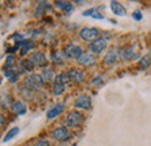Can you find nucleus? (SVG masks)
Instances as JSON below:
<instances>
[{"mask_svg": "<svg viewBox=\"0 0 151 146\" xmlns=\"http://www.w3.org/2000/svg\"><path fill=\"white\" fill-rule=\"evenodd\" d=\"M44 81L40 74H30L24 79V86L30 91H38L43 86Z\"/></svg>", "mask_w": 151, "mask_h": 146, "instance_id": "nucleus-1", "label": "nucleus"}, {"mask_svg": "<svg viewBox=\"0 0 151 146\" xmlns=\"http://www.w3.org/2000/svg\"><path fill=\"white\" fill-rule=\"evenodd\" d=\"M83 121V115L79 111H71L68 114L66 118H65V124L69 128H76L78 127Z\"/></svg>", "mask_w": 151, "mask_h": 146, "instance_id": "nucleus-2", "label": "nucleus"}, {"mask_svg": "<svg viewBox=\"0 0 151 146\" xmlns=\"http://www.w3.org/2000/svg\"><path fill=\"white\" fill-rule=\"evenodd\" d=\"M63 54L66 58H76V59H78L83 54V50H81L80 47H78L76 44H68L64 48Z\"/></svg>", "mask_w": 151, "mask_h": 146, "instance_id": "nucleus-3", "label": "nucleus"}, {"mask_svg": "<svg viewBox=\"0 0 151 146\" xmlns=\"http://www.w3.org/2000/svg\"><path fill=\"white\" fill-rule=\"evenodd\" d=\"M75 107L77 109H90L92 107V100L87 95H80L76 99Z\"/></svg>", "mask_w": 151, "mask_h": 146, "instance_id": "nucleus-4", "label": "nucleus"}, {"mask_svg": "<svg viewBox=\"0 0 151 146\" xmlns=\"http://www.w3.org/2000/svg\"><path fill=\"white\" fill-rule=\"evenodd\" d=\"M88 48L93 54H101L107 48V41L105 38H96L90 44Z\"/></svg>", "mask_w": 151, "mask_h": 146, "instance_id": "nucleus-5", "label": "nucleus"}, {"mask_svg": "<svg viewBox=\"0 0 151 146\" xmlns=\"http://www.w3.org/2000/svg\"><path fill=\"white\" fill-rule=\"evenodd\" d=\"M79 36L84 41H95L99 36V30L95 28H83L79 33Z\"/></svg>", "mask_w": 151, "mask_h": 146, "instance_id": "nucleus-6", "label": "nucleus"}, {"mask_svg": "<svg viewBox=\"0 0 151 146\" xmlns=\"http://www.w3.org/2000/svg\"><path fill=\"white\" fill-rule=\"evenodd\" d=\"M70 131L66 128H57L52 131L51 136L55 140H58V142H65L70 138Z\"/></svg>", "mask_w": 151, "mask_h": 146, "instance_id": "nucleus-7", "label": "nucleus"}, {"mask_svg": "<svg viewBox=\"0 0 151 146\" xmlns=\"http://www.w3.org/2000/svg\"><path fill=\"white\" fill-rule=\"evenodd\" d=\"M120 55L122 57V59L124 60H130L135 59L138 57V54L135 51V47H126L120 51Z\"/></svg>", "mask_w": 151, "mask_h": 146, "instance_id": "nucleus-8", "label": "nucleus"}, {"mask_svg": "<svg viewBox=\"0 0 151 146\" xmlns=\"http://www.w3.org/2000/svg\"><path fill=\"white\" fill-rule=\"evenodd\" d=\"M78 64L83 65V66H90V65H93L95 63V57L91 54H81V56L77 59Z\"/></svg>", "mask_w": 151, "mask_h": 146, "instance_id": "nucleus-9", "label": "nucleus"}, {"mask_svg": "<svg viewBox=\"0 0 151 146\" xmlns=\"http://www.w3.org/2000/svg\"><path fill=\"white\" fill-rule=\"evenodd\" d=\"M111 9L115 15H119V16H124L127 14L126 8L119 1H111Z\"/></svg>", "mask_w": 151, "mask_h": 146, "instance_id": "nucleus-10", "label": "nucleus"}, {"mask_svg": "<svg viewBox=\"0 0 151 146\" xmlns=\"http://www.w3.org/2000/svg\"><path fill=\"white\" fill-rule=\"evenodd\" d=\"M29 60L34 64V65H37V66H41V65H44L45 62H47V58H45V55L42 54V52H34L30 55V58Z\"/></svg>", "mask_w": 151, "mask_h": 146, "instance_id": "nucleus-11", "label": "nucleus"}, {"mask_svg": "<svg viewBox=\"0 0 151 146\" xmlns=\"http://www.w3.org/2000/svg\"><path fill=\"white\" fill-rule=\"evenodd\" d=\"M66 75H68L69 80H72L75 82H81V81H84V78H85L84 73L78 71V70H76V69L70 70L69 72L66 73Z\"/></svg>", "mask_w": 151, "mask_h": 146, "instance_id": "nucleus-12", "label": "nucleus"}, {"mask_svg": "<svg viewBox=\"0 0 151 146\" xmlns=\"http://www.w3.org/2000/svg\"><path fill=\"white\" fill-rule=\"evenodd\" d=\"M11 109H12V111H13L15 115L20 116V115L26 114V111H27V107H26V104H24L23 102H21V101H15V102H13V103H12Z\"/></svg>", "mask_w": 151, "mask_h": 146, "instance_id": "nucleus-13", "label": "nucleus"}, {"mask_svg": "<svg viewBox=\"0 0 151 146\" xmlns=\"http://www.w3.org/2000/svg\"><path fill=\"white\" fill-rule=\"evenodd\" d=\"M63 110H64V103H59V104L55 106L54 108H51V109L47 112V117H48L49 120H52V118L57 117Z\"/></svg>", "mask_w": 151, "mask_h": 146, "instance_id": "nucleus-14", "label": "nucleus"}, {"mask_svg": "<svg viewBox=\"0 0 151 146\" xmlns=\"http://www.w3.org/2000/svg\"><path fill=\"white\" fill-rule=\"evenodd\" d=\"M116 60H117V52H116L115 50L108 51V52L106 54V56H105V58H104L105 65H113Z\"/></svg>", "mask_w": 151, "mask_h": 146, "instance_id": "nucleus-15", "label": "nucleus"}, {"mask_svg": "<svg viewBox=\"0 0 151 146\" xmlns=\"http://www.w3.org/2000/svg\"><path fill=\"white\" fill-rule=\"evenodd\" d=\"M42 79L43 81H54L56 79V74L54 72V70L51 69H45L42 71Z\"/></svg>", "mask_w": 151, "mask_h": 146, "instance_id": "nucleus-16", "label": "nucleus"}, {"mask_svg": "<svg viewBox=\"0 0 151 146\" xmlns=\"http://www.w3.org/2000/svg\"><path fill=\"white\" fill-rule=\"evenodd\" d=\"M56 6L60 11H63L64 13H70V12H72V9H73L72 4H71V2H66V1H57Z\"/></svg>", "mask_w": 151, "mask_h": 146, "instance_id": "nucleus-17", "label": "nucleus"}, {"mask_svg": "<svg viewBox=\"0 0 151 146\" xmlns=\"http://www.w3.org/2000/svg\"><path fill=\"white\" fill-rule=\"evenodd\" d=\"M34 48V43L32 41H23L21 42V48H20V54L21 56H24L29 50Z\"/></svg>", "mask_w": 151, "mask_h": 146, "instance_id": "nucleus-18", "label": "nucleus"}, {"mask_svg": "<svg viewBox=\"0 0 151 146\" xmlns=\"http://www.w3.org/2000/svg\"><path fill=\"white\" fill-rule=\"evenodd\" d=\"M49 7H50V6H49L48 2H44V1L40 2L37 6H36V8H35V16H36V18H40L42 14H44L45 9H48Z\"/></svg>", "mask_w": 151, "mask_h": 146, "instance_id": "nucleus-19", "label": "nucleus"}, {"mask_svg": "<svg viewBox=\"0 0 151 146\" xmlns=\"http://www.w3.org/2000/svg\"><path fill=\"white\" fill-rule=\"evenodd\" d=\"M151 65V56H144L139 62H138V66L142 69V70H147L149 66Z\"/></svg>", "mask_w": 151, "mask_h": 146, "instance_id": "nucleus-20", "label": "nucleus"}, {"mask_svg": "<svg viewBox=\"0 0 151 146\" xmlns=\"http://www.w3.org/2000/svg\"><path fill=\"white\" fill-rule=\"evenodd\" d=\"M83 15L84 16H92V18L94 19H104V15L101 13H99L98 9H95V8H91L88 11H85L83 13Z\"/></svg>", "mask_w": 151, "mask_h": 146, "instance_id": "nucleus-21", "label": "nucleus"}, {"mask_svg": "<svg viewBox=\"0 0 151 146\" xmlns=\"http://www.w3.org/2000/svg\"><path fill=\"white\" fill-rule=\"evenodd\" d=\"M18 133H19V128L11 129V130L7 132V135L4 137V142H5V143H6V142H9V140H11V139H13Z\"/></svg>", "mask_w": 151, "mask_h": 146, "instance_id": "nucleus-22", "label": "nucleus"}, {"mask_svg": "<svg viewBox=\"0 0 151 146\" xmlns=\"http://www.w3.org/2000/svg\"><path fill=\"white\" fill-rule=\"evenodd\" d=\"M65 91V85L64 84H58V82H55L54 87H52V93L55 95H60L63 94Z\"/></svg>", "mask_w": 151, "mask_h": 146, "instance_id": "nucleus-23", "label": "nucleus"}, {"mask_svg": "<svg viewBox=\"0 0 151 146\" xmlns=\"http://www.w3.org/2000/svg\"><path fill=\"white\" fill-rule=\"evenodd\" d=\"M5 75H6V78H7L11 82H15V81L18 80V78H19V73H17L14 70L7 71V72L5 73Z\"/></svg>", "mask_w": 151, "mask_h": 146, "instance_id": "nucleus-24", "label": "nucleus"}, {"mask_svg": "<svg viewBox=\"0 0 151 146\" xmlns=\"http://www.w3.org/2000/svg\"><path fill=\"white\" fill-rule=\"evenodd\" d=\"M21 66H22L23 70H26V71H32V70L34 69V64H33L30 60H22Z\"/></svg>", "mask_w": 151, "mask_h": 146, "instance_id": "nucleus-25", "label": "nucleus"}, {"mask_svg": "<svg viewBox=\"0 0 151 146\" xmlns=\"http://www.w3.org/2000/svg\"><path fill=\"white\" fill-rule=\"evenodd\" d=\"M66 81H69V78H68V75L66 74H59V75H57L56 79H55V82H58V84H64L65 85V82Z\"/></svg>", "mask_w": 151, "mask_h": 146, "instance_id": "nucleus-26", "label": "nucleus"}, {"mask_svg": "<svg viewBox=\"0 0 151 146\" xmlns=\"http://www.w3.org/2000/svg\"><path fill=\"white\" fill-rule=\"evenodd\" d=\"M51 58H52V60H54L55 63H57V64H62V63H63L62 57H60V55H59V52H57V51L51 55Z\"/></svg>", "mask_w": 151, "mask_h": 146, "instance_id": "nucleus-27", "label": "nucleus"}, {"mask_svg": "<svg viewBox=\"0 0 151 146\" xmlns=\"http://www.w3.org/2000/svg\"><path fill=\"white\" fill-rule=\"evenodd\" d=\"M14 60H15V58H14V56H8L7 57V59H6V66L7 67H11L13 64H14Z\"/></svg>", "mask_w": 151, "mask_h": 146, "instance_id": "nucleus-28", "label": "nucleus"}, {"mask_svg": "<svg viewBox=\"0 0 151 146\" xmlns=\"http://www.w3.org/2000/svg\"><path fill=\"white\" fill-rule=\"evenodd\" d=\"M34 146H50V145H49V142H48V140H45V139H41V140L36 142Z\"/></svg>", "mask_w": 151, "mask_h": 146, "instance_id": "nucleus-29", "label": "nucleus"}, {"mask_svg": "<svg viewBox=\"0 0 151 146\" xmlns=\"http://www.w3.org/2000/svg\"><path fill=\"white\" fill-rule=\"evenodd\" d=\"M132 18L135 19V20H141L142 19V13H141V11H136V12H134V14H132Z\"/></svg>", "mask_w": 151, "mask_h": 146, "instance_id": "nucleus-30", "label": "nucleus"}, {"mask_svg": "<svg viewBox=\"0 0 151 146\" xmlns=\"http://www.w3.org/2000/svg\"><path fill=\"white\" fill-rule=\"evenodd\" d=\"M5 125V116L0 114V129Z\"/></svg>", "mask_w": 151, "mask_h": 146, "instance_id": "nucleus-31", "label": "nucleus"}, {"mask_svg": "<svg viewBox=\"0 0 151 146\" xmlns=\"http://www.w3.org/2000/svg\"><path fill=\"white\" fill-rule=\"evenodd\" d=\"M0 82H1V79H0Z\"/></svg>", "mask_w": 151, "mask_h": 146, "instance_id": "nucleus-32", "label": "nucleus"}]
</instances>
